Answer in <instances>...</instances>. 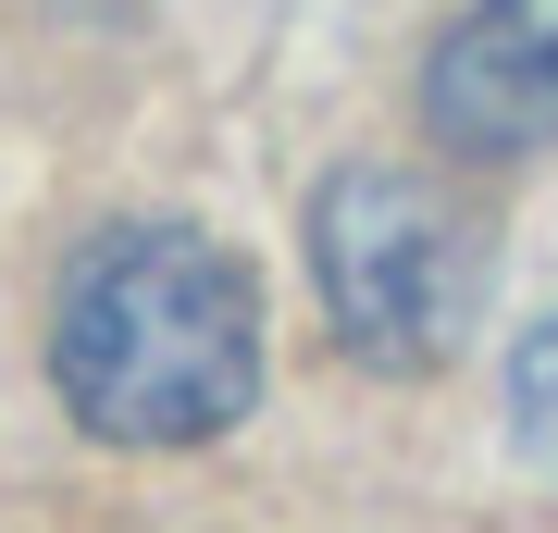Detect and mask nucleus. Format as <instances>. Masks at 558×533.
Masks as SVG:
<instances>
[{"label":"nucleus","instance_id":"f03ea898","mask_svg":"<svg viewBox=\"0 0 558 533\" xmlns=\"http://www.w3.org/2000/svg\"><path fill=\"white\" fill-rule=\"evenodd\" d=\"M311 286L348 360L435 373L484 311V223L410 161H348L311 198Z\"/></svg>","mask_w":558,"mask_h":533},{"label":"nucleus","instance_id":"f257e3e1","mask_svg":"<svg viewBox=\"0 0 558 533\" xmlns=\"http://www.w3.org/2000/svg\"><path fill=\"white\" fill-rule=\"evenodd\" d=\"M260 274L211 223H100L50 298V385L100 447H211L260 410Z\"/></svg>","mask_w":558,"mask_h":533},{"label":"nucleus","instance_id":"20e7f679","mask_svg":"<svg viewBox=\"0 0 558 533\" xmlns=\"http://www.w3.org/2000/svg\"><path fill=\"white\" fill-rule=\"evenodd\" d=\"M509 435H521V459L534 472H558V311L521 336V360H509Z\"/></svg>","mask_w":558,"mask_h":533},{"label":"nucleus","instance_id":"7ed1b4c3","mask_svg":"<svg viewBox=\"0 0 558 533\" xmlns=\"http://www.w3.org/2000/svg\"><path fill=\"white\" fill-rule=\"evenodd\" d=\"M422 124L447 161L558 149V0H459V25L422 62Z\"/></svg>","mask_w":558,"mask_h":533}]
</instances>
